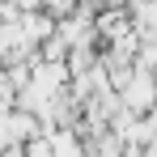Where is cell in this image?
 Masks as SVG:
<instances>
[{
    "label": "cell",
    "instance_id": "cell-1",
    "mask_svg": "<svg viewBox=\"0 0 157 157\" xmlns=\"http://www.w3.org/2000/svg\"><path fill=\"white\" fill-rule=\"evenodd\" d=\"M119 94V102H123V110H132V115H149L157 106V72H149V68H132L128 81L115 89Z\"/></svg>",
    "mask_w": 157,
    "mask_h": 157
},
{
    "label": "cell",
    "instance_id": "cell-4",
    "mask_svg": "<svg viewBox=\"0 0 157 157\" xmlns=\"http://www.w3.org/2000/svg\"><path fill=\"white\" fill-rule=\"evenodd\" d=\"M72 9H77V0H43V13L55 17V21H59V17H68Z\"/></svg>",
    "mask_w": 157,
    "mask_h": 157
},
{
    "label": "cell",
    "instance_id": "cell-3",
    "mask_svg": "<svg viewBox=\"0 0 157 157\" xmlns=\"http://www.w3.org/2000/svg\"><path fill=\"white\" fill-rule=\"evenodd\" d=\"M21 153H26V157H55L47 136H34V140H26V144H21Z\"/></svg>",
    "mask_w": 157,
    "mask_h": 157
},
{
    "label": "cell",
    "instance_id": "cell-2",
    "mask_svg": "<svg viewBox=\"0 0 157 157\" xmlns=\"http://www.w3.org/2000/svg\"><path fill=\"white\" fill-rule=\"evenodd\" d=\"M0 128H4V136H9V144H26V140H34V136H43V123H38L30 110H17V106L0 119Z\"/></svg>",
    "mask_w": 157,
    "mask_h": 157
}]
</instances>
